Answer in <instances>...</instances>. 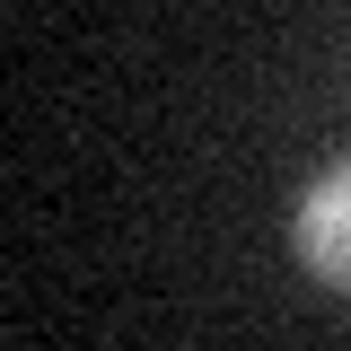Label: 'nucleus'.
I'll return each mask as SVG.
<instances>
[{"label": "nucleus", "mask_w": 351, "mask_h": 351, "mask_svg": "<svg viewBox=\"0 0 351 351\" xmlns=\"http://www.w3.org/2000/svg\"><path fill=\"white\" fill-rule=\"evenodd\" d=\"M299 263L316 281L351 290V167H334L325 184L299 193Z\"/></svg>", "instance_id": "f257e3e1"}]
</instances>
